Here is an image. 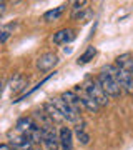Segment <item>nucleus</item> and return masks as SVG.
Returning a JSON list of instances; mask_svg holds the SVG:
<instances>
[{
  "mask_svg": "<svg viewBox=\"0 0 133 150\" xmlns=\"http://www.w3.org/2000/svg\"><path fill=\"white\" fill-rule=\"evenodd\" d=\"M48 102L52 103L53 107H55V110L60 113V117L63 118V120H67V122H72V123H78L80 115L75 112V110H72L68 105H67V102H65L62 97H53V98H50Z\"/></svg>",
  "mask_w": 133,
  "mask_h": 150,
  "instance_id": "3",
  "label": "nucleus"
},
{
  "mask_svg": "<svg viewBox=\"0 0 133 150\" xmlns=\"http://www.w3.org/2000/svg\"><path fill=\"white\" fill-rule=\"evenodd\" d=\"M95 55H96V48L90 45V47L87 48L85 52H83V54H82V55L78 57L77 64H78V65H85V64H88L90 60H93V57H95Z\"/></svg>",
  "mask_w": 133,
  "mask_h": 150,
  "instance_id": "16",
  "label": "nucleus"
},
{
  "mask_svg": "<svg viewBox=\"0 0 133 150\" xmlns=\"http://www.w3.org/2000/svg\"><path fill=\"white\" fill-rule=\"evenodd\" d=\"M13 28H15V23H13V22H12V23H4V25H0V45L5 43L7 40L12 37Z\"/></svg>",
  "mask_w": 133,
  "mask_h": 150,
  "instance_id": "14",
  "label": "nucleus"
},
{
  "mask_svg": "<svg viewBox=\"0 0 133 150\" xmlns=\"http://www.w3.org/2000/svg\"><path fill=\"white\" fill-rule=\"evenodd\" d=\"M8 140H10V147L13 150H33V144L30 142V139L22 132H18L15 127L8 132Z\"/></svg>",
  "mask_w": 133,
  "mask_h": 150,
  "instance_id": "5",
  "label": "nucleus"
},
{
  "mask_svg": "<svg viewBox=\"0 0 133 150\" xmlns=\"http://www.w3.org/2000/svg\"><path fill=\"white\" fill-rule=\"evenodd\" d=\"M75 134H77V139H78L83 145H87L90 142V135L85 132V123L83 122H78L75 125Z\"/></svg>",
  "mask_w": 133,
  "mask_h": 150,
  "instance_id": "15",
  "label": "nucleus"
},
{
  "mask_svg": "<svg viewBox=\"0 0 133 150\" xmlns=\"http://www.w3.org/2000/svg\"><path fill=\"white\" fill-rule=\"evenodd\" d=\"M0 150H13V149H12L10 145H7V144H2V145H0Z\"/></svg>",
  "mask_w": 133,
  "mask_h": 150,
  "instance_id": "18",
  "label": "nucleus"
},
{
  "mask_svg": "<svg viewBox=\"0 0 133 150\" xmlns=\"http://www.w3.org/2000/svg\"><path fill=\"white\" fill-rule=\"evenodd\" d=\"M33 150H42V147H40V145H37V147H33Z\"/></svg>",
  "mask_w": 133,
  "mask_h": 150,
  "instance_id": "19",
  "label": "nucleus"
},
{
  "mask_svg": "<svg viewBox=\"0 0 133 150\" xmlns=\"http://www.w3.org/2000/svg\"><path fill=\"white\" fill-rule=\"evenodd\" d=\"M0 95H2V82H0Z\"/></svg>",
  "mask_w": 133,
  "mask_h": 150,
  "instance_id": "20",
  "label": "nucleus"
},
{
  "mask_svg": "<svg viewBox=\"0 0 133 150\" xmlns=\"http://www.w3.org/2000/svg\"><path fill=\"white\" fill-rule=\"evenodd\" d=\"M65 8H67V5H58V7H55V8H52V10L45 12V13H43V20H45V22H55V20H58L60 17L63 15Z\"/></svg>",
  "mask_w": 133,
  "mask_h": 150,
  "instance_id": "13",
  "label": "nucleus"
},
{
  "mask_svg": "<svg viewBox=\"0 0 133 150\" xmlns=\"http://www.w3.org/2000/svg\"><path fill=\"white\" fill-rule=\"evenodd\" d=\"M57 62H58L57 54L48 52V54H43L37 59V69L40 70V72H48L50 69H53V67L57 65Z\"/></svg>",
  "mask_w": 133,
  "mask_h": 150,
  "instance_id": "7",
  "label": "nucleus"
},
{
  "mask_svg": "<svg viewBox=\"0 0 133 150\" xmlns=\"http://www.w3.org/2000/svg\"><path fill=\"white\" fill-rule=\"evenodd\" d=\"M75 32L72 28H62L58 30L57 33H53V42L57 43V45H62V43H70L75 40Z\"/></svg>",
  "mask_w": 133,
  "mask_h": 150,
  "instance_id": "10",
  "label": "nucleus"
},
{
  "mask_svg": "<svg viewBox=\"0 0 133 150\" xmlns=\"http://www.w3.org/2000/svg\"><path fill=\"white\" fill-rule=\"evenodd\" d=\"M5 12H7V4L5 2H0V18L5 15Z\"/></svg>",
  "mask_w": 133,
  "mask_h": 150,
  "instance_id": "17",
  "label": "nucleus"
},
{
  "mask_svg": "<svg viewBox=\"0 0 133 150\" xmlns=\"http://www.w3.org/2000/svg\"><path fill=\"white\" fill-rule=\"evenodd\" d=\"M35 125H37V123H35V120H33L32 117H23L17 122L15 129L18 130V132H22L23 135H28V132H30Z\"/></svg>",
  "mask_w": 133,
  "mask_h": 150,
  "instance_id": "12",
  "label": "nucleus"
},
{
  "mask_svg": "<svg viewBox=\"0 0 133 150\" xmlns=\"http://www.w3.org/2000/svg\"><path fill=\"white\" fill-rule=\"evenodd\" d=\"M110 69H112V72L117 77L122 90H125L128 95H133V74L132 72H128L125 69H120L117 65H110Z\"/></svg>",
  "mask_w": 133,
  "mask_h": 150,
  "instance_id": "4",
  "label": "nucleus"
},
{
  "mask_svg": "<svg viewBox=\"0 0 133 150\" xmlns=\"http://www.w3.org/2000/svg\"><path fill=\"white\" fill-rule=\"evenodd\" d=\"M62 98H63L65 102H67V105H68L72 110H75V112L80 115V112H82V103H80L78 97H77V93H75L73 90H68V92H63L62 93Z\"/></svg>",
  "mask_w": 133,
  "mask_h": 150,
  "instance_id": "11",
  "label": "nucleus"
},
{
  "mask_svg": "<svg viewBox=\"0 0 133 150\" xmlns=\"http://www.w3.org/2000/svg\"><path fill=\"white\" fill-rule=\"evenodd\" d=\"M58 139L62 150H73V135L68 127H62L58 130Z\"/></svg>",
  "mask_w": 133,
  "mask_h": 150,
  "instance_id": "9",
  "label": "nucleus"
},
{
  "mask_svg": "<svg viewBox=\"0 0 133 150\" xmlns=\"http://www.w3.org/2000/svg\"><path fill=\"white\" fill-rule=\"evenodd\" d=\"M75 93H77V97H78V100H80V103H82V107H85L87 110H90V112H98V105L95 103V100L91 98L88 93H87V90L83 88V87H80V85H77L75 87Z\"/></svg>",
  "mask_w": 133,
  "mask_h": 150,
  "instance_id": "6",
  "label": "nucleus"
},
{
  "mask_svg": "<svg viewBox=\"0 0 133 150\" xmlns=\"http://www.w3.org/2000/svg\"><path fill=\"white\" fill-rule=\"evenodd\" d=\"M27 85H28V79H27L23 74H15L13 77H12L10 80V92L13 93V95H17V93H20V92H23L27 88Z\"/></svg>",
  "mask_w": 133,
  "mask_h": 150,
  "instance_id": "8",
  "label": "nucleus"
},
{
  "mask_svg": "<svg viewBox=\"0 0 133 150\" xmlns=\"http://www.w3.org/2000/svg\"><path fill=\"white\" fill-rule=\"evenodd\" d=\"M83 88H85L87 93L95 100V103L98 107H105L106 103H108V97H106V93L103 92V88H101V85L98 83L96 79H88V80L85 82Z\"/></svg>",
  "mask_w": 133,
  "mask_h": 150,
  "instance_id": "2",
  "label": "nucleus"
},
{
  "mask_svg": "<svg viewBox=\"0 0 133 150\" xmlns=\"http://www.w3.org/2000/svg\"><path fill=\"white\" fill-rule=\"evenodd\" d=\"M96 80H98V83L101 85V88H103V92L106 93V97L118 98V97L122 95V87L118 83L115 74H113L112 69H110V65H106V67H103V69L100 70Z\"/></svg>",
  "mask_w": 133,
  "mask_h": 150,
  "instance_id": "1",
  "label": "nucleus"
}]
</instances>
